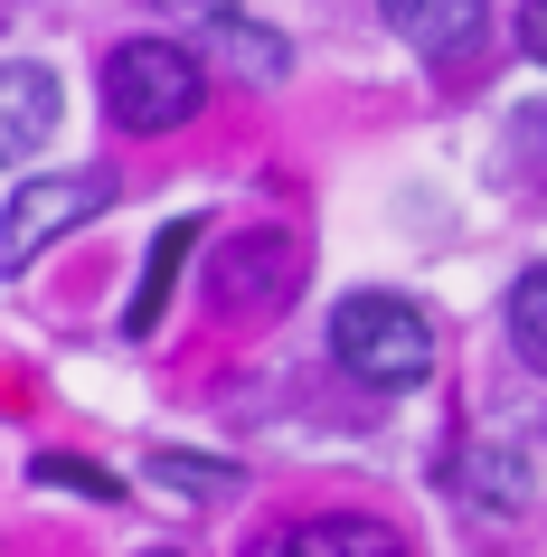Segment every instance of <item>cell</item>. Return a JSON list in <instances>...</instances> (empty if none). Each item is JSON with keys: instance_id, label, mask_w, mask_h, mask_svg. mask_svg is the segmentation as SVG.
<instances>
[{"instance_id": "1", "label": "cell", "mask_w": 547, "mask_h": 557, "mask_svg": "<svg viewBox=\"0 0 547 557\" xmlns=\"http://www.w3.org/2000/svg\"><path fill=\"white\" fill-rule=\"evenodd\" d=\"M331 359H340L359 387H377V397L425 387L434 379V322H425V302H406V294H340V302H331Z\"/></svg>"}, {"instance_id": "2", "label": "cell", "mask_w": 547, "mask_h": 557, "mask_svg": "<svg viewBox=\"0 0 547 557\" xmlns=\"http://www.w3.org/2000/svg\"><path fill=\"white\" fill-rule=\"evenodd\" d=\"M208 104V66L179 38H123L104 58V114L123 133H179Z\"/></svg>"}, {"instance_id": "3", "label": "cell", "mask_w": 547, "mask_h": 557, "mask_svg": "<svg viewBox=\"0 0 547 557\" xmlns=\"http://www.w3.org/2000/svg\"><path fill=\"white\" fill-rule=\"evenodd\" d=\"M114 208V171H38V180H10V208H0V274L38 264L58 236H76L86 218Z\"/></svg>"}, {"instance_id": "4", "label": "cell", "mask_w": 547, "mask_h": 557, "mask_svg": "<svg viewBox=\"0 0 547 557\" xmlns=\"http://www.w3.org/2000/svg\"><path fill=\"white\" fill-rule=\"evenodd\" d=\"M293 284H302V236H284V227H246L208 256V302L217 312H256L264 322V312L293 302Z\"/></svg>"}, {"instance_id": "5", "label": "cell", "mask_w": 547, "mask_h": 557, "mask_svg": "<svg viewBox=\"0 0 547 557\" xmlns=\"http://www.w3.org/2000/svg\"><path fill=\"white\" fill-rule=\"evenodd\" d=\"M246 557H406V539L369 510H321V520H284L264 529Z\"/></svg>"}, {"instance_id": "6", "label": "cell", "mask_w": 547, "mask_h": 557, "mask_svg": "<svg viewBox=\"0 0 547 557\" xmlns=\"http://www.w3.org/2000/svg\"><path fill=\"white\" fill-rule=\"evenodd\" d=\"M58 114H66V95H58V76H48V66H29V58L0 66V171L38 161V151H48V133H58Z\"/></svg>"}, {"instance_id": "7", "label": "cell", "mask_w": 547, "mask_h": 557, "mask_svg": "<svg viewBox=\"0 0 547 557\" xmlns=\"http://www.w3.org/2000/svg\"><path fill=\"white\" fill-rule=\"evenodd\" d=\"M377 20H387V29H397L415 58L453 66V58H472V48H482L490 0H377Z\"/></svg>"}, {"instance_id": "8", "label": "cell", "mask_w": 547, "mask_h": 557, "mask_svg": "<svg viewBox=\"0 0 547 557\" xmlns=\"http://www.w3.org/2000/svg\"><path fill=\"white\" fill-rule=\"evenodd\" d=\"M189 236H199V218H171V227H161V246L142 256V284H133V302H123V331H133V341L161 322V302H171V274H179V256H189Z\"/></svg>"}, {"instance_id": "9", "label": "cell", "mask_w": 547, "mask_h": 557, "mask_svg": "<svg viewBox=\"0 0 547 557\" xmlns=\"http://www.w3.org/2000/svg\"><path fill=\"white\" fill-rule=\"evenodd\" d=\"M208 48H217L227 66H246L256 86H274V76L293 66V48H284V38L264 29V20H236V10H217V20H208Z\"/></svg>"}, {"instance_id": "10", "label": "cell", "mask_w": 547, "mask_h": 557, "mask_svg": "<svg viewBox=\"0 0 547 557\" xmlns=\"http://www.w3.org/2000/svg\"><path fill=\"white\" fill-rule=\"evenodd\" d=\"M151 482L179 492V500H236V492H246V472H236V463H217V454H179V444L151 454Z\"/></svg>"}, {"instance_id": "11", "label": "cell", "mask_w": 547, "mask_h": 557, "mask_svg": "<svg viewBox=\"0 0 547 557\" xmlns=\"http://www.w3.org/2000/svg\"><path fill=\"white\" fill-rule=\"evenodd\" d=\"M510 350L529 359V369H547V264H529L510 284Z\"/></svg>"}, {"instance_id": "12", "label": "cell", "mask_w": 547, "mask_h": 557, "mask_svg": "<svg viewBox=\"0 0 547 557\" xmlns=\"http://www.w3.org/2000/svg\"><path fill=\"white\" fill-rule=\"evenodd\" d=\"M462 472H472V492H482L490 510H519V500H529V482H519V463H510V454H472Z\"/></svg>"}, {"instance_id": "13", "label": "cell", "mask_w": 547, "mask_h": 557, "mask_svg": "<svg viewBox=\"0 0 547 557\" xmlns=\"http://www.w3.org/2000/svg\"><path fill=\"white\" fill-rule=\"evenodd\" d=\"M38 482H58V492H86V500H114V492H123L114 472H95V463H66V454H38Z\"/></svg>"}, {"instance_id": "14", "label": "cell", "mask_w": 547, "mask_h": 557, "mask_svg": "<svg viewBox=\"0 0 547 557\" xmlns=\"http://www.w3.org/2000/svg\"><path fill=\"white\" fill-rule=\"evenodd\" d=\"M519 48L547 66V0H529V10H519Z\"/></svg>"}, {"instance_id": "15", "label": "cell", "mask_w": 547, "mask_h": 557, "mask_svg": "<svg viewBox=\"0 0 547 557\" xmlns=\"http://www.w3.org/2000/svg\"><path fill=\"white\" fill-rule=\"evenodd\" d=\"M151 557H171V548H151Z\"/></svg>"}]
</instances>
